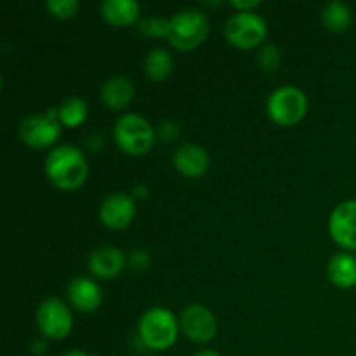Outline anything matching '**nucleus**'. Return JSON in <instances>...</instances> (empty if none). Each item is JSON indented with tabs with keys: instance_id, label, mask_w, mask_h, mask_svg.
Segmentation results:
<instances>
[{
	"instance_id": "26",
	"label": "nucleus",
	"mask_w": 356,
	"mask_h": 356,
	"mask_svg": "<svg viewBox=\"0 0 356 356\" xmlns=\"http://www.w3.org/2000/svg\"><path fill=\"white\" fill-rule=\"evenodd\" d=\"M229 3H232L235 9H238L240 13H252L254 7L261 6L259 0H232Z\"/></svg>"
},
{
	"instance_id": "20",
	"label": "nucleus",
	"mask_w": 356,
	"mask_h": 356,
	"mask_svg": "<svg viewBox=\"0 0 356 356\" xmlns=\"http://www.w3.org/2000/svg\"><path fill=\"white\" fill-rule=\"evenodd\" d=\"M87 118V103L79 96L66 97L58 108V120L66 127H79Z\"/></svg>"
},
{
	"instance_id": "17",
	"label": "nucleus",
	"mask_w": 356,
	"mask_h": 356,
	"mask_svg": "<svg viewBox=\"0 0 356 356\" xmlns=\"http://www.w3.org/2000/svg\"><path fill=\"white\" fill-rule=\"evenodd\" d=\"M329 278L334 285L341 289H350L356 285V259L351 254L341 252L330 259Z\"/></svg>"
},
{
	"instance_id": "9",
	"label": "nucleus",
	"mask_w": 356,
	"mask_h": 356,
	"mask_svg": "<svg viewBox=\"0 0 356 356\" xmlns=\"http://www.w3.org/2000/svg\"><path fill=\"white\" fill-rule=\"evenodd\" d=\"M181 330L188 339L195 343H209L214 339L218 323L209 308L202 305H191L181 313Z\"/></svg>"
},
{
	"instance_id": "5",
	"label": "nucleus",
	"mask_w": 356,
	"mask_h": 356,
	"mask_svg": "<svg viewBox=\"0 0 356 356\" xmlns=\"http://www.w3.org/2000/svg\"><path fill=\"white\" fill-rule=\"evenodd\" d=\"M306 111H308V99L298 87H280L268 97V113L271 120L284 127L299 124L305 118Z\"/></svg>"
},
{
	"instance_id": "12",
	"label": "nucleus",
	"mask_w": 356,
	"mask_h": 356,
	"mask_svg": "<svg viewBox=\"0 0 356 356\" xmlns=\"http://www.w3.org/2000/svg\"><path fill=\"white\" fill-rule=\"evenodd\" d=\"M125 268V256L117 247H101L94 250L89 257V270L90 273L101 280H111L118 277Z\"/></svg>"
},
{
	"instance_id": "2",
	"label": "nucleus",
	"mask_w": 356,
	"mask_h": 356,
	"mask_svg": "<svg viewBox=\"0 0 356 356\" xmlns=\"http://www.w3.org/2000/svg\"><path fill=\"white\" fill-rule=\"evenodd\" d=\"M179 325L165 308H152L139 320V337L153 351H165L176 343Z\"/></svg>"
},
{
	"instance_id": "10",
	"label": "nucleus",
	"mask_w": 356,
	"mask_h": 356,
	"mask_svg": "<svg viewBox=\"0 0 356 356\" xmlns=\"http://www.w3.org/2000/svg\"><path fill=\"white\" fill-rule=\"evenodd\" d=\"M329 232L334 242L356 250V200L343 202L334 209L329 219Z\"/></svg>"
},
{
	"instance_id": "18",
	"label": "nucleus",
	"mask_w": 356,
	"mask_h": 356,
	"mask_svg": "<svg viewBox=\"0 0 356 356\" xmlns=\"http://www.w3.org/2000/svg\"><path fill=\"white\" fill-rule=\"evenodd\" d=\"M145 70L146 75L153 80V82H162L167 76L172 73L174 61L170 54L163 49H153L148 52L145 59Z\"/></svg>"
},
{
	"instance_id": "28",
	"label": "nucleus",
	"mask_w": 356,
	"mask_h": 356,
	"mask_svg": "<svg viewBox=\"0 0 356 356\" xmlns=\"http://www.w3.org/2000/svg\"><path fill=\"white\" fill-rule=\"evenodd\" d=\"M33 346L37 348V350H35V353H37V355L40 353V351H42V353H44V351H45V343H44V341H42V343H40V341H37V343H35Z\"/></svg>"
},
{
	"instance_id": "7",
	"label": "nucleus",
	"mask_w": 356,
	"mask_h": 356,
	"mask_svg": "<svg viewBox=\"0 0 356 356\" xmlns=\"http://www.w3.org/2000/svg\"><path fill=\"white\" fill-rule=\"evenodd\" d=\"M61 134V122L58 120V110L45 115H31L19 124V138L24 145L33 148H45L56 143Z\"/></svg>"
},
{
	"instance_id": "24",
	"label": "nucleus",
	"mask_w": 356,
	"mask_h": 356,
	"mask_svg": "<svg viewBox=\"0 0 356 356\" xmlns=\"http://www.w3.org/2000/svg\"><path fill=\"white\" fill-rule=\"evenodd\" d=\"M129 263H131V268H134V270H145L149 264V256L145 250H134L131 257H129Z\"/></svg>"
},
{
	"instance_id": "6",
	"label": "nucleus",
	"mask_w": 356,
	"mask_h": 356,
	"mask_svg": "<svg viewBox=\"0 0 356 356\" xmlns=\"http://www.w3.org/2000/svg\"><path fill=\"white\" fill-rule=\"evenodd\" d=\"M225 35L233 47H257L268 35L266 21L256 13H238L226 21Z\"/></svg>"
},
{
	"instance_id": "27",
	"label": "nucleus",
	"mask_w": 356,
	"mask_h": 356,
	"mask_svg": "<svg viewBox=\"0 0 356 356\" xmlns=\"http://www.w3.org/2000/svg\"><path fill=\"white\" fill-rule=\"evenodd\" d=\"M146 193H148V191H146V188L143 186V184H141V186H136V188H134V195H136V197H138V198H145Z\"/></svg>"
},
{
	"instance_id": "3",
	"label": "nucleus",
	"mask_w": 356,
	"mask_h": 356,
	"mask_svg": "<svg viewBox=\"0 0 356 356\" xmlns=\"http://www.w3.org/2000/svg\"><path fill=\"white\" fill-rule=\"evenodd\" d=\"M209 35V17L195 9L181 10L169 19L167 40L179 51H191L204 44Z\"/></svg>"
},
{
	"instance_id": "30",
	"label": "nucleus",
	"mask_w": 356,
	"mask_h": 356,
	"mask_svg": "<svg viewBox=\"0 0 356 356\" xmlns=\"http://www.w3.org/2000/svg\"><path fill=\"white\" fill-rule=\"evenodd\" d=\"M63 356H89L87 353H83V351H79V350H73V351H68V353H65Z\"/></svg>"
},
{
	"instance_id": "13",
	"label": "nucleus",
	"mask_w": 356,
	"mask_h": 356,
	"mask_svg": "<svg viewBox=\"0 0 356 356\" xmlns=\"http://www.w3.org/2000/svg\"><path fill=\"white\" fill-rule=\"evenodd\" d=\"M174 165L177 172L186 177H200L209 170L211 160L207 152L197 145H184L174 153Z\"/></svg>"
},
{
	"instance_id": "21",
	"label": "nucleus",
	"mask_w": 356,
	"mask_h": 356,
	"mask_svg": "<svg viewBox=\"0 0 356 356\" xmlns=\"http://www.w3.org/2000/svg\"><path fill=\"white\" fill-rule=\"evenodd\" d=\"M45 7L58 19H72L79 13L80 3L76 0H49Z\"/></svg>"
},
{
	"instance_id": "4",
	"label": "nucleus",
	"mask_w": 356,
	"mask_h": 356,
	"mask_svg": "<svg viewBox=\"0 0 356 356\" xmlns=\"http://www.w3.org/2000/svg\"><path fill=\"white\" fill-rule=\"evenodd\" d=\"M113 136L118 148L131 156L145 155L155 143V132H153L149 122L134 113L118 118L113 129Z\"/></svg>"
},
{
	"instance_id": "8",
	"label": "nucleus",
	"mask_w": 356,
	"mask_h": 356,
	"mask_svg": "<svg viewBox=\"0 0 356 356\" xmlns=\"http://www.w3.org/2000/svg\"><path fill=\"white\" fill-rule=\"evenodd\" d=\"M37 325L49 339H65L73 325L70 308L59 299H47L37 309Z\"/></svg>"
},
{
	"instance_id": "19",
	"label": "nucleus",
	"mask_w": 356,
	"mask_h": 356,
	"mask_svg": "<svg viewBox=\"0 0 356 356\" xmlns=\"http://www.w3.org/2000/svg\"><path fill=\"white\" fill-rule=\"evenodd\" d=\"M322 21L330 31H344L351 24V9L343 2H329L322 10Z\"/></svg>"
},
{
	"instance_id": "15",
	"label": "nucleus",
	"mask_w": 356,
	"mask_h": 356,
	"mask_svg": "<svg viewBox=\"0 0 356 356\" xmlns=\"http://www.w3.org/2000/svg\"><path fill=\"white\" fill-rule=\"evenodd\" d=\"M132 97H134V86L127 76H111L101 87V99L113 111L127 108Z\"/></svg>"
},
{
	"instance_id": "23",
	"label": "nucleus",
	"mask_w": 356,
	"mask_h": 356,
	"mask_svg": "<svg viewBox=\"0 0 356 356\" xmlns=\"http://www.w3.org/2000/svg\"><path fill=\"white\" fill-rule=\"evenodd\" d=\"M259 63L264 70L273 72L278 65H280V52L275 45H266L259 54Z\"/></svg>"
},
{
	"instance_id": "22",
	"label": "nucleus",
	"mask_w": 356,
	"mask_h": 356,
	"mask_svg": "<svg viewBox=\"0 0 356 356\" xmlns=\"http://www.w3.org/2000/svg\"><path fill=\"white\" fill-rule=\"evenodd\" d=\"M139 30L146 35H153V37H167L169 21L163 17H145L139 23Z\"/></svg>"
},
{
	"instance_id": "14",
	"label": "nucleus",
	"mask_w": 356,
	"mask_h": 356,
	"mask_svg": "<svg viewBox=\"0 0 356 356\" xmlns=\"http://www.w3.org/2000/svg\"><path fill=\"white\" fill-rule=\"evenodd\" d=\"M68 298L79 312L89 313L99 308L103 296H101V289L97 287L96 282L90 278L79 277L70 282Z\"/></svg>"
},
{
	"instance_id": "1",
	"label": "nucleus",
	"mask_w": 356,
	"mask_h": 356,
	"mask_svg": "<svg viewBox=\"0 0 356 356\" xmlns=\"http://www.w3.org/2000/svg\"><path fill=\"white\" fill-rule=\"evenodd\" d=\"M45 174L59 190H76L82 186L89 174L87 159L75 146H58L45 160Z\"/></svg>"
},
{
	"instance_id": "29",
	"label": "nucleus",
	"mask_w": 356,
	"mask_h": 356,
	"mask_svg": "<svg viewBox=\"0 0 356 356\" xmlns=\"http://www.w3.org/2000/svg\"><path fill=\"white\" fill-rule=\"evenodd\" d=\"M195 356H221V355L216 353V351H212V350H204V351H200V353H197Z\"/></svg>"
},
{
	"instance_id": "25",
	"label": "nucleus",
	"mask_w": 356,
	"mask_h": 356,
	"mask_svg": "<svg viewBox=\"0 0 356 356\" xmlns=\"http://www.w3.org/2000/svg\"><path fill=\"white\" fill-rule=\"evenodd\" d=\"M177 132H179V127H177L174 122H163L162 125H160V134H162V138L165 139V141H172L174 138L177 136Z\"/></svg>"
},
{
	"instance_id": "11",
	"label": "nucleus",
	"mask_w": 356,
	"mask_h": 356,
	"mask_svg": "<svg viewBox=\"0 0 356 356\" xmlns=\"http://www.w3.org/2000/svg\"><path fill=\"white\" fill-rule=\"evenodd\" d=\"M136 216V205L129 195L113 193L103 202L99 209V219L106 228L124 229Z\"/></svg>"
},
{
	"instance_id": "16",
	"label": "nucleus",
	"mask_w": 356,
	"mask_h": 356,
	"mask_svg": "<svg viewBox=\"0 0 356 356\" xmlns=\"http://www.w3.org/2000/svg\"><path fill=\"white\" fill-rule=\"evenodd\" d=\"M101 14L111 26H129L139 17V3L136 0H104Z\"/></svg>"
}]
</instances>
